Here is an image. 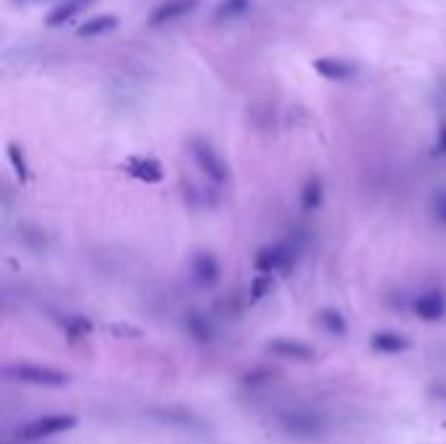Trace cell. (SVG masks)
Wrapping results in <instances>:
<instances>
[{"mask_svg": "<svg viewBox=\"0 0 446 444\" xmlns=\"http://www.w3.org/2000/svg\"><path fill=\"white\" fill-rule=\"evenodd\" d=\"M301 254V246L298 241H282V243H274V246H264V249L256 254L254 267L256 272H287V269L295 264Z\"/></svg>", "mask_w": 446, "mask_h": 444, "instance_id": "cell-1", "label": "cell"}, {"mask_svg": "<svg viewBox=\"0 0 446 444\" xmlns=\"http://www.w3.org/2000/svg\"><path fill=\"white\" fill-rule=\"evenodd\" d=\"M6 377L16 381H27L37 387H65L71 377L50 366H37V363H16V366H6Z\"/></svg>", "mask_w": 446, "mask_h": 444, "instance_id": "cell-2", "label": "cell"}, {"mask_svg": "<svg viewBox=\"0 0 446 444\" xmlns=\"http://www.w3.org/2000/svg\"><path fill=\"white\" fill-rule=\"evenodd\" d=\"M191 157L199 165L201 173L209 178V181H214V183H225L230 178L225 159L219 157L217 149L211 147V141H206L204 136H193L191 139Z\"/></svg>", "mask_w": 446, "mask_h": 444, "instance_id": "cell-3", "label": "cell"}, {"mask_svg": "<svg viewBox=\"0 0 446 444\" xmlns=\"http://www.w3.org/2000/svg\"><path fill=\"white\" fill-rule=\"evenodd\" d=\"M280 426L292 436H319L324 431V416L313 410H284L280 413Z\"/></svg>", "mask_w": 446, "mask_h": 444, "instance_id": "cell-4", "label": "cell"}, {"mask_svg": "<svg viewBox=\"0 0 446 444\" xmlns=\"http://www.w3.org/2000/svg\"><path fill=\"white\" fill-rule=\"evenodd\" d=\"M123 170H126L131 178H136L146 185H155L164 181V167L157 157H149V155H133L123 162Z\"/></svg>", "mask_w": 446, "mask_h": 444, "instance_id": "cell-5", "label": "cell"}, {"mask_svg": "<svg viewBox=\"0 0 446 444\" xmlns=\"http://www.w3.org/2000/svg\"><path fill=\"white\" fill-rule=\"evenodd\" d=\"M79 424L73 416H45V418H37L32 424H27L18 434L21 439H42V436H55V434H63L68 429Z\"/></svg>", "mask_w": 446, "mask_h": 444, "instance_id": "cell-6", "label": "cell"}, {"mask_svg": "<svg viewBox=\"0 0 446 444\" xmlns=\"http://www.w3.org/2000/svg\"><path fill=\"white\" fill-rule=\"evenodd\" d=\"M310 65L327 81H347L358 74V65L353 60H345V58H316Z\"/></svg>", "mask_w": 446, "mask_h": 444, "instance_id": "cell-7", "label": "cell"}, {"mask_svg": "<svg viewBox=\"0 0 446 444\" xmlns=\"http://www.w3.org/2000/svg\"><path fill=\"white\" fill-rule=\"evenodd\" d=\"M199 6V0H167L162 6H157L149 16V27H164V24H173V21L188 16L193 8Z\"/></svg>", "mask_w": 446, "mask_h": 444, "instance_id": "cell-8", "label": "cell"}, {"mask_svg": "<svg viewBox=\"0 0 446 444\" xmlns=\"http://www.w3.org/2000/svg\"><path fill=\"white\" fill-rule=\"evenodd\" d=\"M412 308L423 322H438L446 314V296L441 290H426L423 296L415 298Z\"/></svg>", "mask_w": 446, "mask_h": 444, "instance_id": "cell-9", "label": "cell"}, {"mask_svg": "<svg viewBox=\"0 0 446 444\" xmlns=\"http://www.w3.org/2000/svg\"><path fill=\"white\" fill-rule=\"evenodd\" d=\"M94 3V0H65V3H60V6H55L50 13H47L45 24L50 29L55 27H63V24H68L71 19H76L81 11H86Z\"/></svg>", "mask_w": 446, "mask_h": 444, "instance_id": "cell-10", "label": "cell"}, {"mask_svg": "<svg viewBox=\"0 0 446 444\" xmlns=\"http://www.w3.org/2000/svg\"><path fill=\"white\" fill-rule=\"evenodd\" d=\"M266 348H269V353L282 355V358H295V361H310L313 358V348L310 345L298 343V340H287V337H277Z\"/></svg>", "mask_w": 446, "mask_h": 444, "instance_id": "cell-11", "label": "cell"}, {"mask_svg": "<svg viewBox=\"0 0 446 444\" xmlns=\"http://www.w3.org/2000/svg\"><path fill=\"white\" fill-rule=\"evenodd\" d=\"M191 269L199 285H214L219 280V261L211 254H196Z\"/></svg>", "mask_w": 446, "mask_h": 444, "instance_id": "cell-12", "label": "cell"}, {"mask_svg": "<svg viewBox=\"0 0 446 444\" xmlns=\"http://www.w3.org/2000/svg\"><path fill=\"white\" fill-rule=\"evenodd\" d=\"M321 202H324V183H321L319 176H310L301 191V207L306 212H316Z\"/></svg>", "mask_w": 446, "mask_h": 444, "instance_id": "cell-13", "label": "cell"}, {"mask_svg": "<svg viewBox=\"0 0 446 444\" xmlns=\"http://www.w3.org/2000/svg\"><path fill=\"white\" fill-rule=\"evenodd\" d=\"M115 27H118V16L105 13V16H94V19L84 21L81 27L76 29V34H79V37H100L105 32H112Z\"/></svg>", "mask_w": 446, "mask_h": 444, "instance_id": "cell-14", "label": "cell"}, {"mask_svg": "<svg viewBox=\"0 0 446 444\" xmlns=\"http://www.w3.org/2000/svg\"><path fill=\"white\" fill-rule=\"evenodd\" d=\"M371 345H374V351L379 353H402L410 348V340L397 332H376L374 337H371Z\"/></svg>", "mask_w": 446, "mask_h": 444, "instance_id": "cell-15", "label": "cell"}, {"mask_svg": "<svg viewBox=\"0 0 446 444\" xmlns=\"http://www.w3.org/2000/svg\"><path fill=\"white\" fill-rule=\"evenodd\" d=\"M185 327H188V332H191L193 340H199V343H209L211 340V324L209 319L199 311H191V314L185 316Z\"/></svg>", "mask_w": 446, "mask_h": 444, "instance_id": "cell-16", "label": "cell"}, {"mask_svg": "<svg viewBox=\"0 0 446 444\" xmlns=\"http://www.w3.org/2000/svg\"><path fill=\"white\" fill-rule=\"evenodd\" d=\"M60 327H63V332L68 334L71 343H79V340H84V337L91 332V322L84 319V316H63V319H60Z\"/></svg>", "mask_w": 446, "mask_h": 444, "instance_id": "cell-17", "label": "cell"}, {"mask_svg": "<svg viewBox=\"0 0 446 444\" xmlns=\"http://www.w3.org/2000/svg\"><path fill=\"white\" fill-rule=\"evenodd\" d=\"M251 8V0H219L214 8V21H230L237 19L240 13Z\"/></svg>", "mask_w": 446, "mask_h": 444, "instance_id": "cell-18", "label": "cell"}, {"mask_svg": "<svg viewBox=\"0 0 446 444\" xmlns=\"http://www.w3.org/2000/svg\"><path fill=\"white\" fill-rule=\"evenodd\" d=\"M319 322H321V327H324L329 334H334V337H342V334L347 332L345 316L339 314V311H334V308H327V311H321Z\"/></svg>", "mask_w": 446, "mask_h": 444, "instance_id": "cell-19", "label": "cell"}, {"mask_svg": "<svg viewBox=\"0 0 446 444\" xmlns=\"http://www.w3.org/2000/svg\"><path fill=\"white\" fill-rule=\"evenodd\" d=\"M6 152H8V162H11V167L16 170L18 181H21V183H27L32 173H29V162H27V157H24L21 147H18V144H8Z\"/></svg>", "mask_w": 446, "mask_h": 444, "instance_id": "cell-20", "label": "cell"}, {"mask_svg": "<svg viewBox=\"0 0 446 444\" xmlns=\"http://www.w3.org/2000/svg\"><path fill=\"white\" fill-rule=\"evenodd\" d=\"M274 290V275L272 272H258L251 282V301H261Z\"/></svg>", "mask_w": 446, "mask_h": 444, "instance_id": "cell-21", "label": "cell"}, {"mask_svg": "<svg viewBox=\"0 0 446 444\" xmlns=\"http://www.w3.org/2000/svg\"><path fill=\"white\" fill-rule=\"evenodd\" d=\"M107 332L112 337H120V340H138L141 337V329L133 327V324H123V322H115V324H107Z\"/></svg>", "mask_w": 446, "mask_h": 444, "instance_id": "cell-22", "label": "cell"}, {"mask_svg": "<svg viewBox=\"0 0 446 444\" xmlns=\"http://www.w3.org/2000/svg\"><path fill=\"white\" fill-rule=\"evenodd\" d=\"M433 214H436V220L446 228V188H441V191L433 196Z\"/></svg>", "mask_w": 446, "mask_h": 444, "instance_id": "cell-23", "label": "cell"}, {"mask_svg": "<svg viewBox=\"0 0 446 444\" xmlns=\"http://www.w3.org/2000/svg\"><path fill=\"white\" fill-rule=\"evenodd\" d=\"M438 149H441V152H446V123H441V126H438Z\"/></svg>", "mask_w": 446, "mask_h": 444, "instance_id": "cell-24", "label": "cell"}, {"mask_svg": "<svg viewBox=\"0 0 446 444\" xmlns=\"http://www.w3.org/2000/svg\"><path fill=\"white\" fill-rule=\"evenodd\" d=\"M438 97L446 102V84H444V86H438Z\"/></svg>", "mask_w": 446, "mask_h": 444, "instance_id": "cell-25", "label": "cell"}, {"mask_svg": "<svg viewBox=\"0 0 446 444\" xmlns=\"http://www.w3.org/2000/svg\"><path fill=\"white\" fill-rule=\"evenodd\" d=\"M21 3H29V0H21ZM32 3H34V0H32Z\"/></svg>", "mask_w": 446, "mask_h": 444, "instance_id": "cell-26", "label": "cell"}]
</instances>
